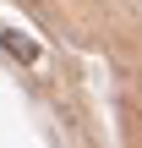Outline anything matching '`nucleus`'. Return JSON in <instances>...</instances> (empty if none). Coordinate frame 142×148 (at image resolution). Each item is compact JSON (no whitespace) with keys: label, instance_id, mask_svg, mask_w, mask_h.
<instances>
[{"label":"nucleus","instance_id":"nucleus-1","mask_svg":"<svg viewBox=\"0 0 142 148\" xmlns=\"http://www.w3.org/2000/svg\"><path fill=\"white\" fill-rule=\"evenodd\" d=\"M0 38H5V49H11L16 60H38V44H33L27 33H0Z\"/></svg>","mask_w":142,"mask_h":148}]
</instances>
